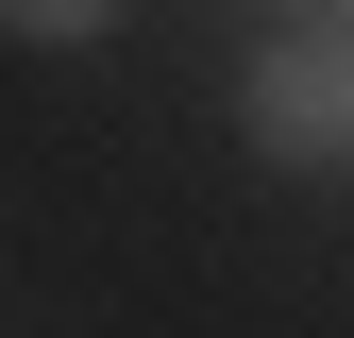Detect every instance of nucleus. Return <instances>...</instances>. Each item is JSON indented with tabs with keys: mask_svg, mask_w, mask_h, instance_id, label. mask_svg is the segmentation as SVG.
Instances as JSON below:
<instances>
[{
	"mask_svg": "<svg viewBox=\"0 0 354 338\" xmlns=\"http://www.w3.org/2000/svg\"><path fill=\"white\" fill-rule=\"evenodd\" d=\"M236 118H253V152L337 169V152H354V34H287V51H253Z\"/></svg>",
	"mask_w": 354,
	"mask_h": 338,
	"instance_id": "f257e3e1",
	"label": "nucleus"
},
{
	"mask_svg": "<svg viewBox=\"0 0 354 338\" xmlns=\"http://www.w3.org/2000/svg\"><path fill=\"white\" fill-rule=\"evenodd\" d=\"M0 17H17L34 51H84V34H118V0H0Z\"/></svg>",
	"mask_w": 354,
	"mask_h": 338,
	"instance_id": "f03ea898",
	"label": "nucleus"
}]
</instances>
